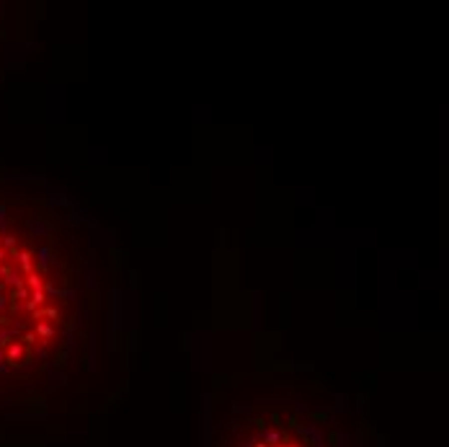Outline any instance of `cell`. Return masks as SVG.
<instances>
[{
  "instance_id": "6da1fadb",
  "label": "cell",
  "mask_w": 449,
  "mask_h": 447,
  "mask_svg": "<svg viewBox=\"0 0 449 447\" xmlns=\"http://www.w3.org/2000/svg\"><path fill=\"white\" fill-rule=\"evenodd\" d=\"M215 447H346L323 406L289 393H268L237 404Z\"/></svg>"
}]
</instances>
